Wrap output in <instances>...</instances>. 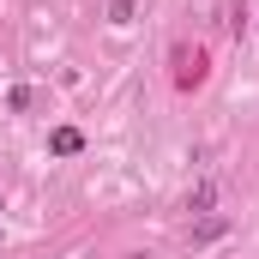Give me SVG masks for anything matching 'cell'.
Masks as SVG:
<instances>
[{"label": "cell", "instance_id": "cell-1", "mask_svg": "<svg viewBox=\"0 0 259 259\" xmlns=\"http://www.w3.org/2000/svg\"><path fill=\"white\" fill-rule=\"evenodd\" d=\"M175 78H181V84H199V78H205V55H199V49H175Z\"/></svg>", "mask_w": 259, "mask_h": 259}, {"label": "cell", "instance_id": "cell-2", "mask_svg": "<svg viewBox=\"0 0 259 259\" xmlns=\"http://www.w3.org/2000/svg\"><path fill=\"white\" fill-rule=\"evenodd\" d=\"M211 199H217V187H211V181H199L193 193H187V205H193V211H211Z\"/></svg>", "mask_w": 259, "mask_h": 259}, {"label": "cell", "instance_id": "cell-3", "mask_svg": "<svg viewBox=\"0 0 259 259\" xmlns=\"http://www.w3.org/2000/svg\"><path fill=\"white\" fill-rule=\"evenodd\" d=\"M78 145H84V139H78V133H72V127H61V133H55V151H61V157H72Z\"/></svg>", "mask_w": 259, "mask_h": 259}, {"label": "cell", "instance_id": "cell-4", "mask_svg": "<svg viewBox=\"0 0 259 259\" xmlns=\"http://www.w3.org/2000/svg\"><path fill=\"white\" fill-rule=\"evenodd\" d=\"M0 211H6V205H0Z\"/></svg>", "mask_w": 259, "mask_h": 259}]
</instances>
